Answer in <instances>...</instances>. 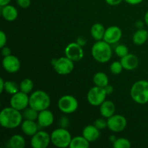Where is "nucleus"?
Segmentation results:
<instances>
[{"instance_id": "nucleus-1", "label": "nucleus", "mask_w": 148, "mask_h": 148, "mask_svg": "<svg viewBox=\"0 0 148 148\" xmlns=\"http://www.w3.org/2000/svg\"><path fill=\"white\" fill-rule=\"evenodd\" d=\"M23 122V115L20 111L7 107L1 110L0 113V124L1 127L7 129H14L21 125Z\"/></svg>"}, {"instance_id": "nucleus-2", "label": "nucleus", "mask_w": 148, "mask_h": 148, "mask_svg": "<svg viewBox=\"0 0 148 148\" xmlns=\"http://www.w3.org/2000/svg\"><path fill=\"white\" fill-rule=\"evenodd\" d=\"M92 57L100 63H106L112 56V50L109 43L105 40H97L91 50Z\"/></svg>"}, {"instance_id": "nucleus-3", "label": "nucleus", "mask_w": 148, "mask_h": 148, "mask_svg": "<svg viewBox=\"0 0 148 148\" xmlns=\"http://www.w3.org/2000/svg\"><path fill=\"white\" fill-rule=\"evenodd\" d=\"M130 95L134 102L138 104H145L148 103V81L139 80L132 85Z\"/></svg>"}, {"instance_id": "nucleus-4", "label": "nucleus", "mask_w": 148, "mask_h": 148, "mask_svg": "<svg viewBox=\"0 0 148 148\" xmlns=\"http://www.w3.org/2000/svg\"><path fill=\"white\" fill-rule=\"evenodd\" d=\"M50 104V97L43 90L35 91L29 97V106L38 112L48 109Z\"/></svg>"}, {"instance_id": "nucleus-5", "label": "nucleus", "mask_w": 148, "mask_h": 148, "mask_svg": "<svg viewBox=\"0 0 148 148\" xmlns=\"http://www.w3.org/2000/svg\"><path fill=\"white\" fill-rule=\"evenodd\" d=\"M72 139L70 133L64 128L56 129L51 134L52 144L57 147L64 148L69 147Z\"/></svg>"}, {"instance_id": "nucleus-6", "label": "nucleus", "mask_w": 148, "mask_h": 148, "mask_svg": "<svg viewBox=\"0 0 148 148\" xmlns=\"http://www.w3.org/2000/svg\"><path fill=\"white\" fill-rule=\"evenodd\" d=\"M106 95L107 93L104 88H101L95 85L88 91L87 98L90 105L93 106H98L106 101Z\"/></svg>"}, {"instance_id": "nucleus-7", "label": "nucleus", "mask_w": 148, "mask_h": 148, "mask_svg": "<svg viewBox=\"0 0 148 148\" xmlns=\"http://www.w3.org/2000/svg\"><path fill=\"white\" fill-rule=\"evenodd\" d=\"M58 107L64 114H72L78 108L77 100L72 95H64L58 101Z\"/></svg>"}, {"instance_id": "nucleus-8", "label": "nucleus", "mask_w": 148, "mask_h": 148, "mask_svg": "<svg viewBox=\"0 0 148 148\" xmlns=\"http://www.w3.org/2000/svg\"><path fill=\"white\" fill-rule=\"evenodd\" d=\"M53 65L56 73L61 75H69L74 69V62L66 56L55 60Z\"/></svg>"}, {"instance_id": "nucleus-9", "label": "nucleus", "mask_w": 148, "mask_h": 148, "mask_svg": "<svg viewBox=\"0 0 148 148\" xmlns=\"http://www.w3.org/2000/svg\"><path fill=\"white\" fill-rule=\"evenodd\" d=\"M127 121L124 116L121 115H113L107 120L108 128L114 132H121L127 127Z\"/></svg>"}, {"instance_id": "nucleus-10", "label": "nucleus", "mask_w": 148, "mask_h": 148, "mask_svg": "<svg viewBox=\"0 0 148 148\" xmlns=\"http://www.w3.org/2000/svg\"><path fill=\"white\" fill-rule=\"evenodd\" d=\"M51 142V135L44 131H38L32 136L30 145L33 148H46Z\"/></svg>"}, {"instance_id": "nucleus-11", "label": "nucleus", "mask_w": 148, "mask_h": 148, "mask_svg": "<svg viewBox=\"0 0 148 148\" xmlns=\"http://www.w3.org/2000/svg\"><path fill=\"white\" fill-rule=\"evenodd\" d=\"M29 105V97L27 93L20 91L14 94L10 99V106L12 108L22 111L25 110Z\"/></svg>"}, {"instance_id": "nucleus-12", "label": "nucleus", "mask_w": 148, "mask_h": 148, "mask_svg": "<svg viewBox=\"0 0 148 148\" xmlns=\"http://www.w3.org/2000/svg\"><path fill=\"white\" fill-rule=\"evenodd\" d=\"M65 55L73 62H78L84 56L82 47L78 43H70L65 49Z\"/></svg>"}, {"instance_id": "nucleus-13", "label": "nucleus", "mask_w": 148, "mask_h": 148, "mask_svg": "<svg viewBox=\"0 0 148 148\" xmlns=\"http://www.w3.org/2000/svg\"><path fill=\"white\" fill-rule=\"evenodd\" d=\"M122 36L121 30L117 26H111L106 30L103 40L109 44H114L120 40Z\"/></svg>"}, {"instance_id": "nucleus-14", "label": "nucleus", "mask_w": 148, "mask_h": 148, "mask_svg": "<svg viewBox=\"0 0 148 148\" xmlns=\"http://www.w3.org/2000/svg\"><path fill=\"white\" fill-rule=\"evenodd\" d=\"M2 66L7 72L10 73H14L20 69V62L17 57L11 54L4 57L2 60Z\"/></svg>"}, {"instance_id": "nucleus-15", "label": "nucleus", "mask_w": 148, "mask_h": 148, "mask_svg": "<svg viewBox=\"0 0 148 148\" xmlns=\"http://www.w3.org/2000/svg\"><path fill=\"white\" fill-rule=\"evenodd\" d=\"M53 115L52 112L49 110L46 109L39 111L38 116V124L41 127H49L53 124Z\"/></svg>"}, {"instance_id": "nucleus-16", "label": "nucleus", "mask_w": 148, "mask_h": 148, "mask_svg": "<svg viewBox=\"0 0 148 148\" xmlns=\"http://www.w3.org/2000/svg\"><path fill=\"white\" fill-rule=\"evenodd\" d=\"M120 62L122 64L123 68L126 70H133L136 69L139 64L138 58L132 53H128L126 56L121 57Z\"/></svg>"}, {"instance_id": "nucleus-17", "label": "nucleus", "mask_w": 148, "mask_h": 148, "mask_svg": "<svg viewBox=\"0 0 148 148\" xmlns=\"http://www.w3.org/2000/svg\"><path fill=\"white\" fill-rule=\"evenodd\" d=\"M82 136L90 143L94 142L98 139L100 136L99 130L95 125H88L84 128Z\"/></svg>"}, {"instance_id": "nucleus-18", "label": "nucleus", "mask_w": 148, "mask_h": 148, "mask_svg": "<svg viewBox=\"0 0 148 148\" xmlns=\"http://www.w3.org/2000/svg\"><path fill=\"white\" fill-rule=\"evenodd\" d=\"M1 12L2 17L7 21H14L17 19V15H18V12L17 9L14 6L10 5V4L1 7Z\"/></svg>"}, {"instance_id": "nucleus-19", "label": "nucleus", "mask_w": 148, "mask_h": 148, "mask_svg": "<svg viewBox=\"0 0 148 148\" xmlns=\"http://www.w3.org/2000/svg\"><path fill=\"white\" fill-rule=\"evenodd\" d=\"M116 106L114 103L111 101H105L100 106V113L104 118L108 119L114 115Z\"/></svg>"}, {"instance_id": "nucleus-20", "label": "nucleus", "mask_w": 148, "mask_h": 148, "mask_svg": "<svg viewBox=\"0 0 148 148\" xmlns=\"http://www.w3.org/2000/svg\"><path fill=\"white\" fill-rule=\"evenodd\" d=\"M21 129L23 132L27 136H33L38 131V127L35 121L25 119L22 122Z\"/></svg>"}, {"instance_id": "nucleus-21", "label": "nucleus", "mask_w": 148, "mask_h": 148, "mask_svg": "<svg viewBox=\"0 0 148 148\" xmlns=\"http://www.w3.org/2000/svg\"><path fill=\"white\" fill-rule=\"evenodd\" d=\"M105 32V27L101 23L94 24L90 30L91 36L95 40H101L102 39H103Z\"/></svg>"}, {"instance_id": "nucleus-22", "label": "nucleus", "mask_w": 148, "mask_h": 148, "mask_svg": "<svg viewBox=\"0 0 148 148\" xmlns=\"http://www.w3.org/2000/svg\"><path fill=\"white\" fill-rule=\"evenodd\" d=\"M132 40L134 44L137 46L144 44L148 40V31L144 29H140L133 35Z\"/></svg>"}, {"instance_id": "nucleus-23", "label": "nucleus", "mask_w": 148, "mask_h": 148, "mask_svg": "<svg viewBox=\"0 0 148 148\" xmlns=\"http://www.w3.org/2000/svg\"><path fill=\"white\" fill-rule=\"evenodd\" d=\"M90 147V142L83 136H77L72 139L69 147L70 148H88Z\"/></svg>"}, {"instance_id": "nucleus-24", "label": "nucleus", "mask_w": 148, "mask_h": 148, "mask_svg": "<svg viewBox=\"0 0 148 148\" xmlns=\"http://www.w3.org/2000/svg\"><path fill=\"white\" fill-rule=\"evenodd\" d=\"M93 82L96 86L105 88L108 85V77L103 72H97L93 77Z\"/></svg>"}, {"instance_id": "nucleus-25", "label": "nucleus", "mask_w": 148, "mask_h": 148, "mask_svg": "<svg viewBox=\"0 0 148 148\" xmlns=\"http://www.w3.org/2000/svg\"><path fill=\"white\" fill-rule=\"evenodd\" d=\"M9 144L12 148H23L25 146V140L23 136L14 134L10 138Z\"/></svg>"}, {"instance_id": "nucleus-26", "label": "nucleus", "mask_w": 148, "mask_h": 148, "mask_svg": "<svg viewBox=\"0 0 148 148\" xmlns=\"http://www.w3.org/2000/svg\"><path fill=\"white\" fill-rule=\"evenodd\" d=\"M19 88L18 85L13 81H6L4 83V90L10 95H14L19 92Z\"/></svg>"}, {"instance_id": "nucleus-27", "label": "nucleus", "mask_w": 148, "mask_h": 148, "mask_svg": "<svg viewBox=\"0 0 148 148\" xmlns=\"http://www.w3.org/2000/svg\"><path fill=\"white\" fill-rule=\"evenodd\" d=\"M33 88V82L30 79H23L20 84V90L22 92H25V93H29L32 91Z\"/></svg>"}, {"instance_id": "nucleus-28", "label": "nucleus", "mask_w": 148, "mask_h": 148, "mask_svg": "<svg viewBox=\"0 0 148 148\" xmlns=\"http://www.w3.org/2000/svg\"><path fill=\"white\" fill-rule=\"evenodd\" d=\"M113 147L114 148H130L131 143L125 138L116 139L115 141L113 143Z\"/></svg>"}, {"instance_id": "nucleus-29", "label": "nucleus", "mask_w": 148, "mask_h": 148, "mask_svg": "<svg viewBox=\"0 0 148 148\" xmlns=\"http://www.w3.org/2000/svg\"><path fill=\"white\" fill-rule=\"evenodd\" d=\"M38 111H37L36 110L33 109L32 108H29L25 109V111H24V114H23V116L25 119L28 120H32V121H35L38 119Z\"/></svg>"}, {"instance_id": "nucleus-30", "label": "nucleus", "mask_w": 148, "mask_h": 148, "mask_svg": "<svg viewBox=\"0 0 148 148\" xmlns=\"http://www.w3.org/2000/svg\"><path fill=\"white\" fill-rule=\"evenodd\" d=\"M124 69L121 64V62H114L111 64L110 66V70L114 75H119L121 72L122 69Z\"/></svg>"}, {"instance_id": "nucleus-31", "label": "nucleus", "mask_w": 148, "mask_h": 148, "mask_svg": "<svg viewBox=\"0 0 148 148\" xmlns=\"http://www.w3.org/2000/svg\"><path fill=\"white\" fill-rule=\"evenodd\" d=\"M115 53L117 56L121 58L129 53L128 48L126 46H124V45H118L115 48Z\"/></svg>"}, {"instance_id": "nucleus-32", "label": "nucleus", "mask_w": 148, "mask_h": 148, "mask_svg": "<svg viewBox=\"0 0 148 148\" xmlns=\"http://www.w3.org/2000/svg\"><path fill=\"white\" fill-rule=\"evenodd\" d=\"M94 125L98 129V130H103L106 127H108L107 125V121L104 120L103 119H98L94 122Z\"/></svg>"}, {"instance_id": "nucleus-33", "label": "nucleus", "mask_w": 148, "mask_h": 148, "mask_svg": "<svg viewBox=\"0 0 148 148\" xmlns=\"http://www.w3.org/2000/svg\"><path fill=\"white\" fill-rule=\"evenodd\" d=\"M17 3L21 8H27L30 5V0H17Z\"/></svg>"}, {"instance_id": "nucleus-34", "label": "nucleus", "mask_w": 148, "mask_h": 148, "mask_svg": "<svg viewBox=\"0 0 148 148\" xmlns=\"http://www.w3.org/2000/svg\"><path fill=\"white\" fill-rule=\"evenodd\" d=\"M0 38H1V42H0V48H3L5 46L7 43V36L4 31H0Z\"/></svg>"}, {"instance_id": "nucleus-35", "label": "nucleus", "mask_w": 148, "mask_h": 148, "mask_svg": "<svg viewBox=\"0 0 148 148\" xmlns=\"http://www.w3.org/2000/svg\"><path fill=\"white\" fill-rule=\"evenodd\" d=\"M1 54L4 57L10 56V55H11V50H10V48L4 46L3 48H1Z\"/></svg>"}, {"instance_id": "nucleus-36", "label": "nucleus", "mask_w": 148, "mask_h": 148, "mask_svg": "<svg viewBox=\"0 0 148 148\" xmlns=\"http://www.w3.org/2000/svg\"><path fill=\"white\" fill-rule=\"evenodd\" d=\"M122 1L123 0H106V1L107 4H109V5H111V6L119 5V4H121V1Z\"/></svg>"}, {"instance_id": "nucleus-37", "label": "nucleus", "mask_w": 148, "mask_h": 148, "mask_svg": "<svg viewBox=\"0 0 148 148\" xmlns=\"http://www.w3.org/2000/svg\"><path fill=\"white\" fill-rule=\"evenodd\" d=\"M124 1L128 3V4H131V5H137V4L143 2V0H124Z\"/></svg>"}, {"instance_id": "nucleus-38", "label": "nucleus", "mask_w": 148, "mask_h": 148, "mask_svg": "<svg viewBox=\"0 0 148 148\" xmlns=\"http://www.w3.org/2000/svg\"><path fill=\"white\" fill-rule=\"evenodd\" d=\"M104 89H105V90H106V92L107 95H109V94L112 93L113 88H112V86H111V85H107L104 88Z\"/></svg>"}, {"instance_id": "nucleus-39", "label": "nucleus", "mask_w": 148, "mask_h": 148, "mask_svg": "<svg viewBox=\"0 0 148 148\" xmlns=\"http://www.w3.org/2000/svg\"><path fill=\"white\" fill-rule=\"evenodd\" d=\"M4 83L5 82L4 81V79L2 78L0 79V92H2L4 90Z\"/></svg>"}, {"instance_id": "nucleus-40", "label": "nucleus", "mask_w": 148, "mask_h": 148, "mask_svg": "<svg viewBox=\"0 0 148 148\" xmlns=\"http://www.w3.org/2000/svg\"><path fill=\"white\" fill-rule=\"evenodd\" d=\"M10 1L11 0H0V5H1V7L7 5V4H10Z\"/></svg>"}, {"instance_id": "nucleus-41", "label": "nucleus", "mask_w": 148, "mask_h": 148, "mask_svg": "<svg viewBox=\"0 0 148 148\" xmlns=\"http://www.w3.org/2000/svg\"><path fill=\"white\" fill-rule=\"evenodd\" d=\"M145 22L146 25L148 26V11L146 12L145 15Z\"/></svg>"}]
</instances>
